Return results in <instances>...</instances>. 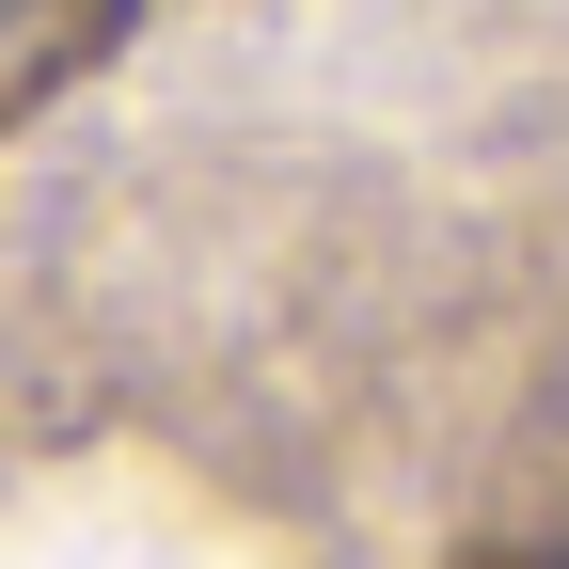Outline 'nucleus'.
I'll list each match as a JSON object with an SVG mask.
<instances>
[{
    "label": "nucleus",
    "mask_w": 569,
    "mask_h": 569,
    "mask_svg": "<svg viewBox=\"0 0 569 569\" xmlns=\"http://www.w3.org/2000/svg\"><path fill=\"white\" fill-rule=\"evenodd\" d=\"M0 17H17V0H0Z\"/></svg>",
    "instance_id": "nucleus-1"
}]
</instances>
